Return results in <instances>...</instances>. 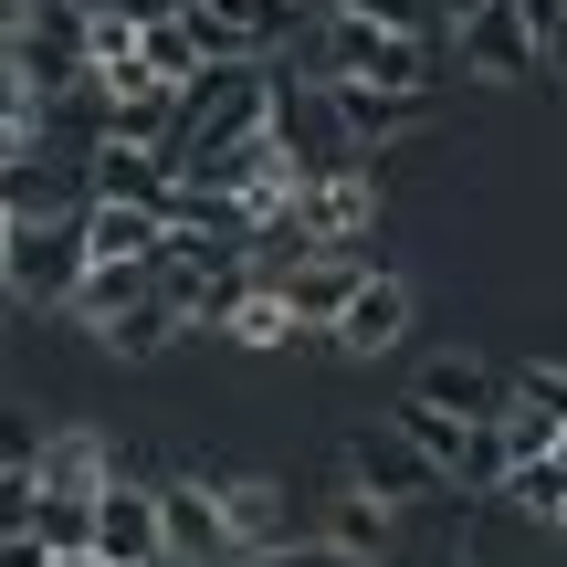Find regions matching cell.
I'll list each match as a JSON object with an SVG mask.
<instances>
[{
    "label": "cell",
    "mask_w": 567,
    "mask_h": 567,
    "mask_svg": "<svg viewBox=\"0 0 567 567\" xmlns=\"http://www.w3.org/2000/svg\"><path fill=\"white\" fill-rule=\"evenodd\" d=\"M305 74L316 84H389V95H421V42L410 32H379V21H347V11H316L305 21Z\"/></svg>",
    "instance_id": "obj_1"
},
{
    "label": "cell",
    "mask_w": 567,
    "mask_h": 567,
    "mask_svg": "<svg viewBox=\"0 0 567 567\" xmlns=\"http://www.w3.org/2000/svg\"><path fill=\"white\" fill-rule=\"evenodd\" d=\"M337 473H347V494H368V505H389V515H410L421 494H442V473H431V463H421V452H410L389 421H358V431H347Z\"/></svg>",
    "instance_id": "obj_2"
},
{
    "label": "cell",
    "mask_w": 567,
    "mask_h": 567,
    "mask_svg": "<svg viewBox=\"0 0 567 567\" xmlns=\"http://www.w3.org/2000/svg\"><path fill=\"white\" fill-rule=\"evenodd\" d=\"M452 53H463L473 84H536V32L515 0H473L463 21H452Z\"/></svg>",
    "instance_id": "obj_3"
},
{
    "label": "cell",
    "mask_w": 567,
    "mask_h": 567,
    "mask_svg": "<svg viewBox=\"0 0 567 567\" xmlns=\"http://www.w3.org/2000/svg\"><path fill=\"white\" fill-rule=\"evenodd\" d=\"M74 284H84V231L11 221V274H0V295H21V305H74Z\"/></svg>",
    "instance_id": "obj_4"
},
{
    "label": "cell",
    "mask_w": 567,
    "mask_h": 567,
    "mask_svg": "<svg viewBox=\"0 0 567 567\" xmlns=\"http://www.w3.org/2000/svg\"><path fill=\"white\" fill-rule=\"evenodd\" d=\"M400 337H410V284L389 274V264H368L358 295H347L337 326H326V347H337V358H389Z\"/></svg>",
    "instance_id": "obj_5"
},
{
    "label": "cell",
    "mask_w": 567,
    "mask_h": 567,
    "mask_svg": "<svg viewBox=\"0 0 567 567\" xmlns=\"http://www.w3.org/2000/svg\"><path fill=\"white\" fill-rule=\"evenodd\" d=\"M147 494H158V557H179V567H231V547H221V494H210L200 473L147 484Z\"/></svg>",
    "instance_id": "obj_6"
},
{
    "label": "cell",
    "mask_w": 567,
    "mask_h": 567,
    "mask_svg": "<svg viewBox=\"0 0 567 567\" xmlns=\"http://www.w3.org/2000/svg\"><path fill=\"white\" fill-rule=\"evenodd\" d=\"M53 505H95L105 484H116V442H105L95 421H74V431H42V473H32Z\"/></svg>",
    "instance_id": "obj_7"
},
{
    "label": "cell",
    "mask_w": 567,
    "mask_h": 567,
    "mask_svg": "<svg viewBox=\"0 0 567 567\" xmlns=\"http://www.w3.org/2000/svg\"><path fill=\"white\" fill-rule=\"evenodd\" d=\"M326 116H337L347 147H379V137H410V126H431V84L421 95H389V84H316Z\"/></svg>",
    "instance_id": "obj_8"
},
{
    "label": "cell",
    "mask_w": 567,
    "mask_h": 567,
    "mask_svg": "<svg viewBox=\"0 0 567 567\" xmlns=\"http://www.w3.org/2000/svg\"><path fill=\"white\" fill-rule=\"evenodd\" d=\"M95 557L105 567H168L158 557V494H147V484L116 473V484L95 494Z\"/></svg>",
    "instance_id": "obj_9"
},
{
    "label": "cell",
    "mask_w": 567,
    "mask_h": 567,
    "mask_svg": "<svg viewBox=\"0 0 567 567\" xmlns=\"http://www.w3.org/2000/svg\"><path fill=\"white\" fill-rule=\"evenodd\" d=\"M368 252H305V264H284V316H295V337H326L337 326V305L358 295Z\"/></svg>",
    "instance_id": "obj_10"
},
{
    "label": "cell",
    "mask_w": 567,
    "mask_h": 567,
    "mask_svg": "<svg viewBox=\"0 0 567 567\" xmlns=\"http://www.w3.org/2000/svg\"><path fill=\"white\" fill-rule=\"evenodd\" d=\"M210 494H221V547L231 557H264V547H295V505H284V494L274 484H252V473H231V484H210Z\"/></svg>",
    "instance_id": "obj_11"
},
{
    "label": "cell",
    "mask_w": 567,
    "mask_h": 567,
    "mask_svg": "<svg viewBox=\"0 0 567 567\" xmlns=\"http://www.w3.org/2000/svg\"><path fill=\"white\" fill-rule=\"evenodd\" d=\"M305 536H316V547H337L347 567H389V547H400V515H389V505H368V494H347V484H337V505H326V515H316V526H305Z\"/></svg>",
    "instance_id": "obj_12"
},
{
    "label": "cell",
    "mask_w": 567,
    "mask_h": 567,
    "mask_svg": "<svg viewBox=\"0 0 567 567\" xmlns=\"http://www.w3.org/2000/svg\"><path fill=\"white\" fill-rule=\"evenodd\" d=\"M84 189H95V200H126V210H158V221H168V189H179V179H168L158 147H116V137H105L95 168H84Z\"/></svg>",
    "instance_id": "obj_13"
},
{
    "label": "cell",
    "mask_w": 567,
    "mask_h": 567,
    "mask_svg": "<svg viewBox=\"0 0 567 567\" xmlns=\"http://www.w3.org/2000/svg\"><path fill=\"white\" fill-rule=\"evenodd\" d=\"M84 264H158V210H126V200H84Z\"/></svg>",
    "instance_id": "obj_14"
},
{
    "label": "cell",
    "mask_w": 567,
    "mask_h": 567,
    "mask_svg": "<svg viewBox=\"0 0 567 567\" xmlns=\"http://www.w3.org/2000/svg\"><path fill=\"white\" fill-rule=\"evenodd\" d=\"M105 137H116V147H168V137H179V95L147 84V74L105 84Z\"/></svg>",
    "instance_id": "obj_15"
},
{
    "label": "cell",
    "mask_w": 567,
    "mask_h": 567,
    "mask_svg": "<svg viewBox=\"0 0 567 567\" xmlns=\"http://www.w3.org/2000/svg\"><path fill=\"white\" fill-rule=\"evenodd\" d=\"M410 400L452 410V421H494V410H505V379H494L484 358H431L421 379H410Z\"/></svg>",
    "instance_id": "obj_16"
},
{
    "label": "cell",
    "mask_w": 567,
    "mask_h": 567,
    "mask_svg": "<svg viewBox=\"0 0 567 567\" xmlns=\"http://www.w3.org/2000/svg\"><path fill=\"white\" fill-rule=\"evenodd\" d=\"M21 63H32L42 95H53V84H84V0H53V11L32 21V42H21Z\"/></svg>",
    "instance_id": "obj_17"
},
{
    "label": "cell",
    "mask_w": 567,
    "mask_h": 567,
    "mask_svg": "<svg viewBox=\"0 0 567 567\" xmlns=\"http://www.w3.org/2000/svg\"><path fill=\"white\" fill-rule=\"evenodd\" d=\"M168 337H179V305H168L158 284H147L126 316H105V326H95V347H105V358H158Z\"/></svg>",
    "instance_id": "obj_18"
},
{
    "label": "cell",
    "mask_w": 567,
    "mask_h": 567,
    "mask_svg": "<svg viewBox=\"0 0 567 567\" xmlns=\"http://www.w3.org/2000/svg\"><path fill=\"white\" fill-rule=\"evenodd\" d=\"M221 347H305V337H295V316H284V284H243V295H231Z\"/></svg>",
    "instance_id": "obj_19"
},
{
    "label": "cell",
    "mask_w": 567,
    "mask_h": 567,
    "mask_svg": "<svg viewBox=\"0 0 567 567\" xmlns=\"http://www.w3.org/2000/svg\"><path fill=\"white\" fill-rule=\"evenodd\" d=\"M494 494H505L515 515H547V526H557V515H567V442L536 452V463H505V484H494Z\"/></svg>",
    "instance_id": "obj_20"
},
{
    "label": "cell",
    "mask_w": 567,
    "mask_h": 567,
    "mask_svg": "<svg viewBox=\"0 0 567 567\" xmlns=\"http://www.w3.org/2000/svg\"><path fill=\"white\" fill-rule=\"evenodd\" d=\"M147 264H84V284H74V305H63V316H84V326H105V316H126V305L147 295Z\"/></svg>",
    "instance_id": "obj_21"
},
{
    "label": "cell",
    "mask_w": 567,
    "mask_h": 567,
    "mask_svg": "<svg viewBox=\"0 0 567 567\" xmlns=\"http://www.w3.org/2000/svg\"><path fill=\"white\" fill-rule=\"evenodd\" d=\"M137 74H147V84H168V95H189V74H200V53H189V32H179V21H158V32H137Z\"/></svg>",
    "instance_id": "obj_22"
},
{
    "label": "cell",
    "mask_w": 567,
    "mask_h": 567,
    "mask_svg": "<svg viewBox=\"0 0 567 567\" xmlns=\"http://www.w3.org/2000/svg\"><path fill=\"white\" fill-rule=\"evenodd\" d=\"M42 105H53V95L32 84V63H21V53H0V126H42Z\"/></svg>",
    "instance_id": "obj_23"
},
{
    "label": "cell",
    "mask_w": 567,
    "mask_h": 567,
    "mask_svg": "<svg viewBox=\"0 0 567 567\" xmlns=\"http://www.w3.org/2000/svg\"><path fill=\"white\" fill-rule=\"evenodd\" d=\"M316 11H347V21H379V32H410V42H421V11H431V0H316Z\"/></svg>",
    "instance_id": "obj_24"
},
{
    "label": "cell",
    "mask_w": 567,
    "mask_h": 567,
    "mask_svg": "<svg viewBox=\"0 0 567 567\" xmlns=\"http://www.w3.org/2000/svg\"><path fill=\"white\" fill-rule=\"evenodd\" d=\"M0 473H42V421L32 410H0Z\"/></svg>",
    "instance_id": "obj_25"
},
{
    "label": "cell",
    "mask_w": 567,
    "mask_h": 567,
    "mask_svg": "<svg viewBox=\"0 0 567 567\" xmlns=\"http://www.w3.org/2000/svg\"><path fill=\"white\" fill-rule=\"evenodd\" d=\"M505 400H526V410H547V421L567 431V368H515V389Z\"/></svg>",
    "instance_id": "obj_26"
},
{
    "label": "cell",
    "mask_w": 567,
    "mask_h": 567,
    "mask_svg": "<svg viewBox=\"0 0 567 567\" xmlns=\"http://www.w3.org/2000/svg\"><path fill=\"white\" fill-rule=\"evenodd\" d=\"M32 515H42V484H32V473H0V547L32 536Z\"/></svg>",
    "instance_id": "obj_27"
},
{
    "label": "cell",
    "mask_w": 567,
    "mask_h": 567,
    "mask_svg": "<svg viewBox=\"0 0 567 567\" xmlns=\"http://www.w3.org/2000/svg\"><path fill=\"white\" fill-rule=\"evenodd\" d=\"M231 567H347L337 547H316V536H295V547H264V557H231Z\"/></svg>",
    "instance_id": "obj_28"
},
{
    "label": "cell",
    "mask_w": 567,
    "mask_h": 567,
    "mask_svg": "<svg viewBox=\"0 0 567 567\" xmlns=\"http://www.w3.org/2000/svg\"><path fill=\"white\" fill-rule=\"evenodd\" d=\"M84 11H116V21H137V32H158V21H179V0H84Z\"/></svg>",
    "instance_id": "obj_29"
},
{
    "label": "cell",
    "mask_w": 567,
    "mask_h": 567,
    "mask_svg": "<svg viewBox=\"0 0 567 567\" xmlns=\"http://www.w3.org/2000/svg\"><path fill=\"white\" fill-rule=\"evenodd\" d=\"M32 21H42V0H0V53H21V42H32Z\"/></svg>",
    "instance_id": "obj_30"
},
{
    "label": "cell",
    "mask_w": 567,
    "mask_h": 567,
    "mask_svg": "<svg viewBox=\"0 0 567 567\" xmlns=\"http://www.w3.org/2000/svg\"><path fill=\"white\" fill-rule=\"evenodd\" d=\"M32 137H42V126H0V179H11V168L32 158Z\"/></svg>",
    "instance_id": "obj_31"
},
{
    "label": "cell",
    "mask_w": 567,
    "mask_h": 567,
    "mask_svg": "<svg viewBox=\"0 0 567 567\" xmlns=\"http://www.w3.org/2000/svg\"><path fill=\"white\" fill-rule=\"evenodd\" d=\"M0 567H42V547H32V536H11V547H0Z\"/></svg>",
    "instance_id": "obj_32"
},
{
    "label": "cell",
    "mask_w": 567,
    "mask_h": 567,
    "mask_svg": "<svg viewBox=\"0 0 567 567\" xmlns=\"http://www.w3.org/2000/svg\"><path fill=\"white\" fill-rule=\"evenodd\" d=\"M0 274H11V210H0Z\"/></svg>",
    "instance_id": "obj_33"
},
{
    "label": "cell",
    "mask_w": 567,
    "mask_h": 567,
    "mask_svg": "<svg viewBox=\"0 0 567 567\" xmlns=\"http://www.w3.org/2000/svg\"><path fill=\"white\" fill-rule=\"evenodd\" d=\"M42 567H105V557H42Z\"/></svg>",
    "instance_id": "obj_34"
},
{
    "label": "cell",
    "mask_w": 567,
    "mask_h": 567,
    "mask_svg": "<svg viewBox=\"0 0 567 567\" xmlns=\"http://www.w3.org/2000/svg\"><path fill=\"white\" fill-rule=\"evenodd\" d=\"M557 547H567V515H557Z\"/></svg>",
    "instance_id": "obj_35"
},
{
    "label": "cell",
    "mask_w": 567,
    "mask_h": 567,
    "mask_svg": "<svg viewBox=\"0 0 567 567\" xmlns=\"http://www.w3.org/2000/svg\"><path fill=\"white\" fill-rule=\"evenodd\" d=\"M452 11H473V0H452Z\"/></svg>",
    "instance_id": "obj_36"
}]
</instances>
